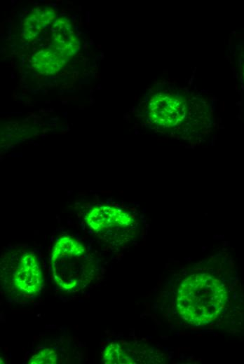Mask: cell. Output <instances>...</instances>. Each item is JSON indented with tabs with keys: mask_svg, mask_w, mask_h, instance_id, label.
I'll return each instance as SVG.
<instances>
[{
	"mask_svg": "<svg viewBox=\"0 0 244 364\" xmlns=\"http://www.w3.org/2000/svg\"><path fill=\"white\" fill-rule=\"evenodd\" d=\"M217 256L183 267L171 276V317L185 326L203 328L217 326L230 300Z\"/></svg>",
	"mask_w": 244,
	"mask_h": 364,
	"instance_id": "obj_1",
	"label": "cell"
},
{
	"mask_svg": "<svg viewBox=\"0 0 244 364\" xmlns=\"http://www.w3.org/2000/svg\"><path fill=\"white\" fill-rule=\"evenodd\" d=\"M1 276L7 288L27 295H37L43 284L38 258L25 249H16L3 255Z\"/></svg>",
	"mask_w": 244,
	"mask_h": 364,
	"instance_id": "obj_5",
	"label": "cell"
},
{
	"mask_svg": "<svg viewBox=\"0 0 244 364\" xmlns=\"http://www.w3.org/2000/svg\"><path fill=\"white\" fill-rule=\"evenodd\" d=\"M84 220L101 240L115 246L133 239L137 227V220L130 212L109 205L93 206L86 214Z\"/></svg>",
	"mask_w": 244,
	"mask_h": 364,
	"instance_id": "obj_4",
	"label": "cell"
},
{
	"mask_svg": "<svg viewBox=\"0 0 244 364\" xmlns=\"http://www.w3.org/2000/svg\"><path fill=\"white\" fill-rule=\"evenodd\" d=\"M57 363V354L51 349L46 348L33 355L29 360V364H55Z\"/></svg>",
	"mask_w": 244,
	"mask_h": 364,
	"instance_id": "obj_8",
	"label": "cell"
},
{
	"mask_svg": "<svg viewBox=\"0 0 244 364\" xmlns=\"http://www.w3.org/2000/svg\"><path fill=\"white\" fill-rule=\"evenodd\" d=\"M195 106L180 92H162L154 95L148 103L149 120L166 132H184V127L198 125V117Z\"/></svg>",
	"mask_w": 244,
	"mask_h": 364,
	"instance_id": "obj_3",
	"label": "cell"
},
{
	"mask_svg": "<svg viewBox=\"0 0 244 364\" xmlns=\"http://www.w3.org/2000/svg\"><path fill=\"white\" fill-rule=\"evenodd\" d=\"M50 266L55 284L62 290L76 293L94 278L97 267L86 248L69 236L60 237L51 251Z\"/></svg>",
	"mask_w": 244,
	"mask_h": 364,
	"instance_id": "obj_2",
	"label": "cell"
},
{
	"mask_svg": "<svg viewBox=\"0 0 244 364\" xmlns=\"http://www.w3.org/2000/svg\"><path fill=\"white\" fill-rule=\"evenodd\" d=\"M107 364L165 363V355L156 347L144 342L114 341L103 352Z\"/></svg>",
	"mask_w": 244,
	"mask_h": 364,
	"instance_id": "obj_6",
	"label": "cell"
},
{
	"mask_svg": "<svg viewBox=\"0 0 244 364\" xmlns=\"http://www.w3.org/2000/svg\"><path fill=\"white\" fill-rule=\"evenodd\" d=\"M33 67L44 74H54L67 62V58L60 55L54 49H43L32 58Z\"/></svg>",
	"mask_w": 244,
	"mask_h": 364,
	"instance_id": "obj_7",
	"label": "cell"
}]
</instances>
